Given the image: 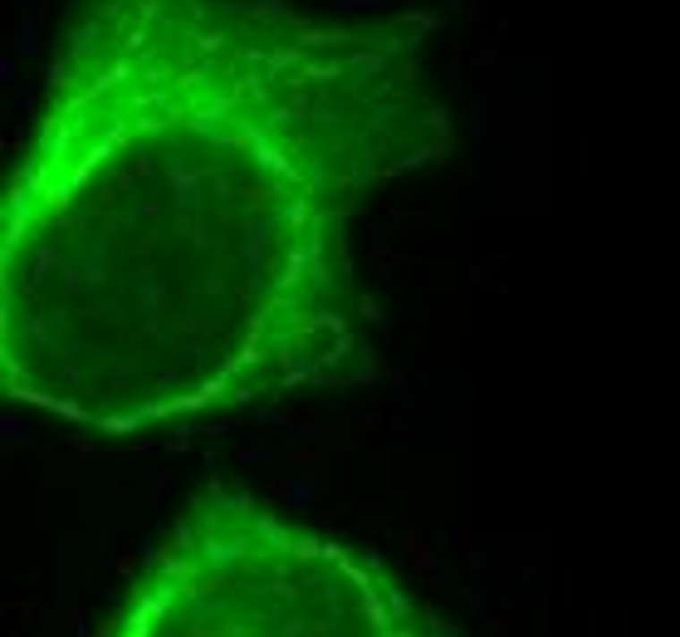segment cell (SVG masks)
Returning <instances> with one entry per match:
<instances>
[{
	"label": "cell",
	"instance_id": "cell-1",
	"mask_svg": "<svg viewBox=\"0 0 680 637\" xmlns=\"http://www.w3.org/2000/svg\"><path fill=\"white\" fill-rule=\"evenodd\" d=\"M426 15L74 0L0 206V378L103 436L372 373L353 221L451 158Z\"/></svg>",
	"mask_w": 680,
	"mask_h": 637
},
{
	"label": "cell",
	"instance_id": "cell-2",
	"mask_svg": "<svg viewBox=\"0 0 680 637\" xmlns=\"http://www.w3.org/2000/svg\"><path fill=\"white\" fill-rule=\"evenodd\" d=\"M103 637H460L378 559L206 490L157 545Z\"/></svg>",
	"mask_w": 680,
	"mask_h": 637
}]
</instances>
